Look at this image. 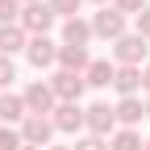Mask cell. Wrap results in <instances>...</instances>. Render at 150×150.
<instances>
[{"label": "cell", "mask_w": 150, "mask_h": 150, "mask_svg": "<svg viewBox=\"0 0 150 150\" xmlns=\"http://www.w3.org/2000/svg\"><path fill=\"white\" fill-rule=\"evenodd\" d=\"M54 21H59V17L50 13L46 0H33V4H25V8H21V21H17V25H21L29 38H50Z\"/></svg>", "instance_id": "1"}, {"label": "cell", "mask_w": 150, "mask_h": 150, "mask_svg": "<svg viewBox=\"0 0 150 150\" xmlns=\"http://www.w3.org/2000/svg\"><path fill=\"white\" fill-rule=\"evenodd\" d=\"M46 83H50V92H54V100H59V104H79V96L88 92V83H83L79 71H54Z\"/></svg>", "instance_id": "2"}, {"label": "cell", "mask_w": 150, "mask_h": 150, "mask_svg": "<svg viewBox=\"0 0 150 150\" xmlns=\"http://www.w3.org/2000/svg\"><path fill=\"white\" fill-rule=\"evenodd\" d=\"M83 129H88V134L92 138H112V134H117V112H112L104 100H96V104H88L83 108Z\"/></svg>", "instance_id": "3"}, {"label": "cell", "mask_w": 150, "mask_h": 150, "mask_svg": "<svg viewBox=\"0 0 150 150\" xmlns=\"http://www.w3.org/2000/svg\"><path fill=\"white\" fill-rule=\"evenodd\" d=\"M146 54H150V46H146L142 33H121L117 42H112V59H117V67H142Z\"/></svg>", "instance_id": "4"}, {"label": "cell", "mask_w": 150, "mask_h": 150, "mask_svg": "<svg viewBox=\"0 0 150 150\" xmlns=\"http://www.w3.org/2000/svg\"><path fill=\"white\" fill-rule=\"evenodd\" d=\"M125 33V17L112 8V4H104L100 13H92V38H104V42H117V38Z\"/></svg>", "instance_id": "5"}, {"label": "cell", "mask_w": 150, "mask_h": 150, "mask_svg": "<svg viewBox=\"0 0 150 150\" xmlns=\"http://www.w3.org/2000/svg\"><path fill=\"white\" fill-rule=\"evenodd\" d=\"M21 100H25V108H29V117H50L54 112V92H50V83H42V79H33L25 92H21Z\"/></svg>", "instance_id": "6"}, {"label": "cell", "mask_w": 150, "mask_h": 150, "mask_svg": "<svg viewBox=\"0 0 150 150\" xmlns=\"http://www.w3.org/2000/svg\"><path fill=\"white\" fill-rule=\"evenodd\" d=\"M50 138H54L50 117H25V121H21V142H25V146L46 150V146H50Z\"/></svg>", "instance_id": "7"}, {"label": "cell", "mask_w": 150, "mask_h": 150, "mask_svg": "<svg viewBox=\"0 0 150 150\" xmlns=\"http://www.w3.org/2000/svg\"><path fill=\"white\" fill-rule=\"evenodd\" d=\"M50 125L59 129V134H79V129H83V108L79 104H54Z\"/></svg>", "instance_id": "8"}, {"label": "cell", "mask_w": 150, "mask_h": 150, "mask_svg": "<svg viewBox=\"0 0 150 150\" xmlns=\"http://www.w3.org/2000/svg\"><path fill=\"white\" fill-rule=\"evenodd\" d=\"M25 59L42 71V67H54L59 63V46L50 42V38H29V46H25Z\"/></svg>", "instance_id": "9"}, {"label": "cell", "mask_w": 150, "mask_h": 150, "mask_svg": "<svg viewBox=\"0 0 150 150\" xmlns=\"http://www.w3.org/2000/svg\"><path fill=\"white\" fill-rule=\"evenodd\" d=\"M112 75H117V67H112L108 59H92L88 71H83V83L88 88H112Z\"/></svg>", "instance_id": "10"}, {"label": "cell", "mask_w": 150, "mask_h": 150, "mask_svg": "<svg viewBox=\"0 0 150 150\" xmlns=\"http://www.w3.org/2000/svg\"><path fill=\"white\" fill-rule=\"evenodd\" d=\"M112 112H117V125H121V129H134V125L146 117V104H142L138 96H125V100H117Z\"/></svg>", "instance_id": "11"}, {"label": "cell", "mask_w": 150, "mask_h": 150, "mask_svg": "<svg viewBox=\"0 0 150 150\" xmlns=\"http://www.w3.org/2000/svg\"><path fill=\"white\" fill-rule=\"evenodd\" d=\"M88 63H92V54H88V46H59V71H88Z\"/></svg>", "instance_id": "12"}, {"label": "cell", "mask_w": 150, "mask_h": 150, "mask_svg": "<svg viewBox=\"0 0 150 150\" xmlns=\"http://www.w3.org/2000/svg\"><path fill=\"white\" fill-rule=\"evenodd\" d=\"M25 46H29V33L21 25H0V54H4V59H13V54L25 50Z\"/></svg>", "instance_id": "13"}, {"label": "cell", "mask_w": 150, "mask_h": 150, "mask_svg": "<svg viewBox=\"0 0 150 150\" xmlns=\"http://www.w3.org/2000/svg\"><path fill=\"white\" fill-rule=\"evenodd\" d=\"M88 42H92V21H83V17L63 21V46H88Z\"/></svg>", "instance_id": "14"}, {"label": "cell", "mask_w": 150, "mask_h": 150, "mask_svg": "<svg viewBox=\"0 0 150 150\" xmlns=\"http://www.w3.org/2000/svg\"><path fill=\"white\" fill-rule=\"evenodd\" d=\"M25 117H29L25 100H21V96H13V92H4V96H0V121H4V125H21Z\"/></svg>", "instance_id": "15"}, {"label": "cell", "mask_w": 150, "mask_h": 150, "mask_svg": "<svg viewBox=\"0 0 150 150\" xmlns=\"http://www.w3.org/2000/svg\"><path fill=\"white\" fill-rule=\"evenodd\" d=\"M112 88L121 92V100H125V96H138V88H142V67H117Z\"/></svg>", "instance_id": "16"}, {"label": "cell", "mask_w": 150, "mask_h": 150, "mask_svg": "<svg viewBox=\"0 0 150 150\" xmlns=\"http://www.w3.org/2000/svg\"><path fill=\"white\" fill-rule=\"evenodd\" d=\"M146 142L138 138V129H117V134L108 138V150H142Z\"/></svg>", "instance_id": "17"}, {"label": "cell", "mask_w": 150, "mask_h": 150, "mask_svg": "<svg viewBox=\"0 0 150 150\" xmlns=\"http://www.w3.org/2000/svg\"><path fill=\"white\" fill-rule=\"evenodd\" d=\"M46 4H50L54 17H67V21H71V17H79V4H83V0H46Z\"/></svg>", "instance_id": "18"}, {"label": "cell", "mask_w": 150, "mask_h": 150, "mask_svg": "<svg viewBox=\"0 0 150 150\" xmlns=\"http://www.w3.org/2000/svg\"><path fill=\"white\" fill-rule=\"evenodd\" d=\"M21 129H13V125H0V150H21Z\"/></svg>", "instance_id": "19"}, {"label": "cell", "mask_w": 150, "mask_h": 150, "mask_svg": "<svg viewBox=\"0 0 150 150\" xmlns=\"http://www.w3.org/2000/svg\"><path fill=\"white\" fill-rule=\"evenodd\" d=\"M21 21V4L17 0H0V25H17Z\"/></svg>", "instance_id": "20"}, {"label": "cell", "mask_w": 150, "mask_h": 150, "mask_svg": "<svg viewBox=\"0 0 150 150\" xmlns=\"http://www.w3.org/2000/svg\"><path fill=\"white\" fill-rule=\"evenodd\" d=\"M112 8H117L121 17H129V13H134V17H138V13L146 8V0H112Z\"/></svg>", "instance_id": "21"}, {"label": "cell", "mask_w": 150, "mask_h": 150, "mask_svg": "<svg viewBox=\"0 0 150 150\" xmlns=\"http://www.w3.org/2000/svg\"><path fill=\"white\" fill-rule=\"evenodd\" d=\"M17 79V67H13V59H4V54H0V88H8Z\"/></svg>", "instance_id": "22"}, {"label": "cell", "mask_w": 150, "mask_h": 150, "mask_svg": "<svg viewBox=\"0 0 150 150\" xmlns=\"http://www.w3.org/2000/svg\"><path fill=\"white\" fill-rule=\"evenodd\" d=\"M71 150H108V142H104V138H92V134H88V138H79V142H75Z\"/></svg>", "instance_id": "23"}, {"label": "cell", "mask_w": 150, "mask_h": 150, "mask_svg": "<svg viewBox=\"0 0 150 150\" xmlns=\"http://www.w3.org/2000/svg\"><path fill=\"white\" fill-rule=\"evenodd\" d=\"M138 33L146 38V42H150V4H146V8L138 13Z\"/></svg>", "instance_id": "24"}, {"label": "cell", "mask_w": 150, "mask_h": 150, "mask_svg": "<svg viewBox=\"0 0 150 150\" xmlns=\"http://www.w3.org/2000/svg\"><path fill=\"white\" fill-rule=\"evenodd\" d=\"M142 92L150 96V67H142Z\"/></svg>", "instance_id": "25"}, {"label": "cell", "mask_w": 150, "mask_h": 150, "mask_svg": "<svg viewBox=\"0 0 150 150\" xmlns=\"http://www.w3.org/2000/svg\"><path fill=\"white\" fill-rule=\"evenodd\" d=\"M88 4H100V8H104V4H108V0H88Z\"/></svg>", "instance_id": "26"}, {"label": "cell", "mask_w": 150, "mask_h": 150, "mask_svg": "<svg viewBox=\"0 0 150 150\" xmlns=\"http://www.w3.org/2000/svg\"><path fill=\"white\" fill-rule=\"evenodd\" d=\"M46 150H71V146H46Z\"/></svg>", "instance_id": "27"}, {"label": "cell", "mask_w": 150, "mask_h": 150, "mask_svg": "<svg viewBox=\"0 0 150 150\" xmlns=\"http://www.w3.org/2000/svg\"><path fill=\"white\" fill-rule=\"evenodd\" d=\"M17 4H21V8H25V4H33V0H17Z\"/></svg>", "instance_id": "28"}, {"label": "cell", "mask_w": 150, "mask_h": 150, "mask_svg": "<svg viewBox=\"0 0 150 150\" xmlns=\"http://www.w3.org/2000/svg\"><path fill=\"white\" fill-rule=\"evenodd\" d=\"M146 117H150V100H146Z\"/></svg>", "instance_id": "29"}, {"label": "cell", "mask_w": 150, "mask_h": 150, "mask_svg": "<svg viewBox=\"0 0 150 150\" xmlns=\"http://www.w3.org/2000/svg\"><path fill=\"white\" fill-rule=\"evenodd\" d=\"M21 150H38V146H21Z\"/></svg>", "instance_id": "30"}, {"label": "cell", "mask_w": 150, "mask_h": 150, "mask_svg": "<svg viewBox=\"0 0 150 150\" xmlns=\"http://www.w3.org/2000/svg\"><path fill=\"white\" fill-rule=\"evenodd\" d=\"M142 150H150V138H146V146H142Z\"/></svg>", "instance_id": "31"}]
</instances>
